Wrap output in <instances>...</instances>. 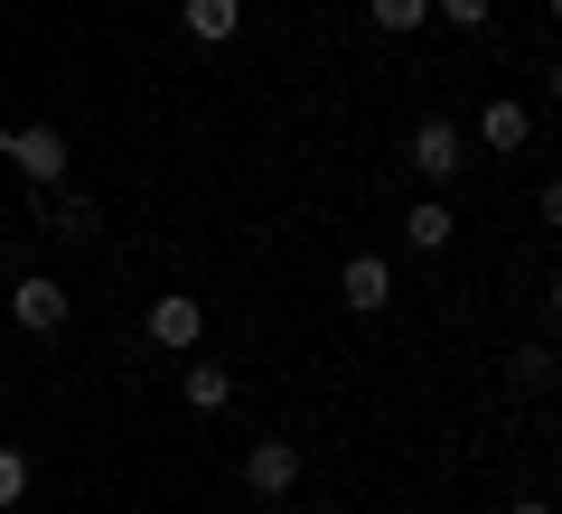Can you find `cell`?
Here are the masks:
<instances>
[{"mask_svg":"<svg viewBox=\"0 0 562 514\" xmlns=\"http://www.w3.org/2000/svg\"><path fill=\"white\" fill-rule=\"evenodd\" d=\"M553 318H562V272H553Z\"/></svg>","mask_w":562,"mask_h":514,"instance_id":"obj_19","label":"cell"},{"mask_svg":"<svg viewBox=\"0 0 562 514\" xmlns=\"http://www.w3.org/2000/svg\"><path fill=\"white\" fill-rule=\"evenodd\" d=\"M525 140H535V113H525L516 94H497L479 113V150H525Z\"/></svg>","mask_w":562,"mask_h":514,"instance_id":"obj_9","label":"cell"},{"mask_svg":"<svg viewBox=\"0 0 562 514\" xmlns=\"http://www.w3.org/2000/svg\"><path fill=\"white\" fill-rule=\"evenodd\" d=\"M553 103H562V57H553Z\"/></svg>","mask_w":562,"mask_h":514,"instance_id":"obj_18","label":"cell"},{"mask_svg":"<svg viewBox=\"0 0 562 514\" xmlns=\"http://www.w3.org/2000/svg\"><path fill=\"white\" fill-rule=\"evenodd\" d=\"M188 402H198V412H225V402H235V365L198 356V365H188Z\"/></svg>","mask_w":562,"mask_h":514,"instance_id":"obj_11","label":"cell"},{"mask_svg":"<svg viewBox=\"0 0 562 514\" xmlns=\"http://www.w3.org/2000/svg\"><path fill=\"white\" fill-rule=\"evenodd\" d=\"M553 384H562V375H553Z\"/></svg>","mask_w":562,"mask_h":514,"instance_id":"obj_21","label":"cell"},{"mask_svg":"<svg viewBox=\"0 0 562 514\" xmlns=\"http://www.w3.org/2000/svg\"><path fill=\"white\" fill-rule=\"evenodd\" d=\"M403 159H413V179H422V187H450V179L469 169V132H460L450 113H422L413 140H403Z\"/></svg>","mask_w":562,"mask_h":514,"instance_id":"obj_1","label":"cell"},{"mask_svg":"<svg viewBox=\"0 0 562 514\" xmlns=\"http://www.w3.org/2000/svg\"><path fill=\"white\" fill-rule=\"evenodd\" d=\"M450 235H460L450 197H413L403 206V243H413V253H450Z\"/></svg>","mask_w":562,"mask_h":514,"instance_id":"obj_7","label":"cell"},{"mask_svg":"<svg viewBox=\"0 0 562 514\" xmlns=\"http://www.w3.org/2000/svg\"><path fill=\"white\" fill-rule=\"evenodd\" d=\"M179 20H188V38H206V47H225L244 28V0H179Z\"/></svg>","mask_w":562,"mask_h":514,"instance_id":"obj_10","label":"cell"},{"mask_svg":"<svg viewBox=\"0 0 562 514\" xmlns=\"http://www.w3.org/2000/svg\"><path fill=\"white\" fill-rule=\"evenodd\" d=\"M506 514H553V505H543V495H516V505H506Z\"/></svg>","mask_w":562,"mask_h":514,"instance_id":"obj_17","label":"cell"},{"mask_svg":"<svg viewBox=\"0 0 562 514\" xmlns=\"http://www.w3.org/2000/svg\"><path fill=\"white\" fill-rule=\"evenodd\" d=\"M47 235H66V243H94L103 235V216H94V197H76V187H47Z\"/></svg>","mask_w":562,"mask_h":514,"instance_id":"obj_8","label":"cell"},{"mask_svg":"<svg viewBox=\"0 0 562 514\" xmlns=\"http://www.w3.org/2000/svg\"><path fill=\"white\" fill-rule=\"evenodd\" d=\"M543 10H553V20H562V0H543Z\"/></svg>","mask_w":562,"mask_h":514,"instance_id":"obj_20","label":"cell"},{"mask_svg":"<svg viewBox=\"0 0 562 514\" xmlns=\"http://www.w3.org/2000/svg\"><path fill=\"white\" fill-rule=\"evenodd\" d=\"M366 20H375L384 38H413V28L431 20V0H366Z\"/></svg>","mask_w":562,"mask_h":514,"instance_id":"obj_12","label":"cell"},{"mask_svg":"<svg viewBox=\"0 0 562 514\" xmlns=\"http://www.w3.org/2000/svg\"><path fill=\"white\" fill-rule=\"evenodd\" d=\"M0 318H20L29 336H57L66 318H76V290H66L57 272H20V290L0 299Z\"/></svg>","mask_w":562,"mask_h":514,"instance_id":"obj_2","label":"cell"},{"mask_svg":"<svg viewBox=\"0 0 562 514\" xmlns=\"http://www.w3.org/2000/svg\"><path fill=\"white\" fill-rule=\"evenodd\" d=\"M506 375H516V384H525V393H535V384H553V375H562V365H553V356H543V346H516V365H506Z\"/></svg>","mask_w":562,"mask_h":514,"instance_id":"obj_13","label":"cell"},{"mask_svg":"<svg viewBox=\"0 0 562 514\" xmlns=\"http://www.w3.org/2000/svg\"><path fill=\"white\" fill-rule=\"evenodd\" d=\"M487 10L497 0H431V20H450V28H487Z\"/></svg>","mask_w":562,"mask_h":514,"instance_id":"obj_14","label":"cell"},{"mask_svg":"<svg viewBox=\"0 0 562 514\" xmlns=\"http://www.w3.org/2000/svg\"><path fill=\"white\" fill-rule=\"evenodd\" d=\"M20 495H29V458H20V449H0V514L20 505Z\"/></svg>","mask_w":562,"mask_h":514,"instance_id":"obj_15","label":"cell"},{"mask_svg":"<svg viewBox=\"0 0 562 514\" xmlns=\"http://www.w3.org/2000/svg\"><path fill=\"white\" fill-rule=\"evenodd\" d=\"M338 299H347L357 318H384V309H394V262H384V253H347Z\"/></svg>","mask_w":562,"mask_h":514,"instance_id":"obj_5","label":"cell"},{"mask_svg":"<svg viewBox=\"0 0 562 514\" xmlns=\"http://www.w3.org/2000/svg\"><path fill=\"white\" fill-rule=\"evenodd\" d=\"M535 216H543V225H562V179H543V197H535Z\"/></svg>","mask_w":562,"mask_h":514,"instance_id":"obj_16","label":"cell"},{"mask_svg":"<svg viewBox=\"0 0 562 514\" xmlns=\"http://www.w3.org/2000/svg\"><path fill=\"white\" fill-rule=\"evenodd\" d=\"M10 169H20L29 187H66V132L57 122H20V132H10Z\"/></svg>","mask_w":562,"mask_h":514,"instance_id":"obj_3","label":"cell"},{"mask_svg":"<svg viewBox=\"0 0 562 514\" xmlns=\"http://www.w3.org/2000/svg\"><path fill=\"white\" fill-rule=\"evenodd\" d=\"M140 336H150V346H169V356H188V346L206 336V299H188V290L150 299V309H140Z\"/></svg>","mask_w":562,"mask_h":514,"instance_id":"obj_4","label":"cell"},{"mask_svg":"<svg viewBox=\"0 0 562 514\" xmlns=\"http://www.w3.org/2000/svg\"><path fill=\"white\" fill-rule=\"evenodd\" d=\"M244 487L254 495H291L301 487V449H291V439H254V449H244Z\"/></svg>","mask_w":562,"mask_h":514,"instance_id":"obj_6","label":"cell"}]
</instances>
